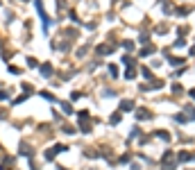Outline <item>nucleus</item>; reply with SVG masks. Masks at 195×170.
<instances>
[{
	"mask_svg": "<svg viewBox=\"0 0 195 170\" xmlns=\"http://www.w3.org/2000/svg\"><path fill=\"white\" fill-rule=\"evenodd\" d=\"M172 93H175V95H179V93H182V86H179V84H172Z\"/></svg>",
	"mask_w": 195,
	"mask_h": 170,
	"instance_id": "obj_14",
	"label": "nucleus"
},
{
	"mask_svg": "<svg viewBox=\"0 0 195 170\" xmlns=\"http://www.w3.org/2000/svg\"><path fill=\"white\" fill-rule=\"evenodd\" d=\"M188 14V9H186V7H179V9H177V16H186Z\"/></svg>",
	"mask_w": 195,
	"mask_h": 170,
	"instance_id": "obj_15",
	"label": "nucleus"
},
{
	"mask_svg": "<svg viewBox=\"0 0 195 170\" xmlns=\"http://www.w3.org/2000/svg\"><path fill=\"white\" fill-rule=\"evenodd\" d=\"M109 52L111 50H109L107 46H98V55H109Z\"/></svg>",
	"mask_w": 195,
	"mask_h": 170,
	"instance_id": "obj_8",
	"label": "nucleus"
},
{
	"mask_svg": "<svg viewBox=\"0 0 195 170\" xmlns=\"http://www.w3.org/2000/svg\"><path fill=\"white\" fill-rule=\"evenodd\" d=\"M175 120H177L179 125H186V116H184V113H177V116H175Z\"/></svg>",
	"mask_w": 195,
	"mask_h": 170,
	"instance_id": "obj_7",
	"label": "nucleus"
},
{
	"mask_svg": "<svg viewBox=\"0 0 195 170\" xmlns=\"http://www.w3.org/2000/svg\"><path fill=\"white\" fill-rule=\"evenodd\" d=\"M125 77H127V79H134V77H136V70H134V68H129V70L125 73Z\"/></svg>",
	"mask_w": 195,
	"mask_h": 170,
	"instance_id": "obj_9",
	"label": "nucleus"
},
{
	"mask_svg": "<svg viewBox=\"0 0 195 170\" xmlns=\"http://www.w3.org/2000/svg\"><path fill=\"white\" fill-rule=\"evenodd\" d=\"M190 159H193V157H190L188 152H179V161H182V163H188Z\"/></svg>",
	"mask_w": 195,
	"mask_h": 170,
	"instance_id": "obj_5",
	"label": "nucleus"
},
{
	"mask_svg": "<svg viewBox=\"0 0 195 170\" xmlns=\"http://www.w3.org/2000/svg\"><path fill=\"white\" fill-rule=\"evenodd\" d=\"M80 129H82V132H91V125H84V123H80Z\"/></svg>",
	"mask_w": 195,
	"mask_h": 170,
	"instance_id": "obj_17",
	"label": "nucleus"
},
{
	"mask_svg": "<svg viewBox=\"0 0 195 170\" xmlns=\"http://www.w3.org/2000/svg\"><path fill=\"white\" fill-rule=\"evenodd\" d=\"M109 73H111V77H116L118 75V66H109Z\"/></svg>",
	"mask_w": 195,
	"mask_h": 170,
	"instance_id": "obj_13",
	"label": "nucleus"
},
{
	"mask_svg": "<svg viewBox=\"0 0 195 170\" xmlns=\"http://www.w3.org/2000/svg\"><path fill=\"white\" fill-rule=\"evenodd\" d=\"M9 73H14V75H21V68H16V66H9Z\"/></svg>",
	"mask_w": 195,
	"mask_h": 170,
	"instance_id": "obj_19",
	"label": "nucleus"
},
{
	"mask_svg": "<svg viewBox=\"0 0 195 170\" xmlns=\"http://www.w3.org/2000/svg\"><path fill=\"white\" fill-rule=\"evenodd\" d=\"M152 52H154L152 48H145V50H141V55H143V57H148V55H152Z\"/></svg>",
	"mask_w": 195,
	"mask_h": 170,
	"instance_id": "obj_18",
	"label": "nucleus"
},
{
	"mask_svg": "<svg viewBox=\"0 0 195 170\" xmlns=\"http://www.w3.org/2000/svg\"><path fill=\"white\" fill-rule=\"evenodd\" d=\"M157 136H159V139H164V141H170V134H168V132H157Z\"/></svg>",
	"mask_w": 195,
	"mask_h": 170,
	"instance_id": "obj_10",
	"label": "nucleus"
},
{
	"mask_svg": "<svg viewBox=\"0 0 195 170\" xmlns=\"http://www.w3.org/2000/svg\"><path fill=\"white\" fill-rule=\"evenodd\" d=\"M41 75H43V77H50V75H52V66H50V64H43V66H41Z\"/></svg>",
	"mask_w": 195,
	"mask_h": 170,
	"instance_id": "obj_3",
	"label": "nucleus"
},
{
	"mask_svg": "<svg viewBox=\"0 0 195 170\" xmlns=\"http://www.w3.org/2000/svg\"><path fill=\"white\" fill-rule=\"evenodd\" d=\"M150 116H152V113H150L148 109H139V111H136V118L139 120H145V118H150Z\"/></svg>",
	"mask_w": 195,
	"mask_h": 170,
	"instance_id": "obj_2",
	"label": "nucleus"
},
{
	"mask_svg": "<svg viewBox=\"0 0 195 170\" xmlns=\"http://www.w3.org/2000/svg\"><path fill=\"white\" fill-rule=\"evenodd\" d=\"M143 75H145V77H152V70H150L148 66H143Z\"/></svg>",
	"mask_w": 195,
	"mask_h": 170,
	"instance_id": "obj_16",
	"label": "nucleus"
},
{
	"mask_svg": "<svg viewBox=\"0 0 195 170\" xmlns=\"http://www.w3.org/2000/svg\"><path fill=\"white\" fill-rule=\"evenodd\" d=\"M190 55H195V48H193V50H190Z\"/></svg>",
	"mask_w": 195,
	"mask_h": 170,
	"instance_id": "obj_21",
	"label": "nucleus"
},
{
	"mask_svg": "<svg viewBox=\"0 0 195 170\" xmlns=\"http://www.w3.org/2000/svg\"><path fill=\"white\" fill-rule=\"evenodd\" d=\"M62 109H64V111H66V113H73V107H70V104H68V102H62Z\"/></svg>",
	"mask_w": 195,
	"mask_h": 170,
	"instance_id": "obj_11",
	"label": "nucleus"
},
{
	"mask_svg": "<svg viewBox=\"0 0 195 170\" xmlns=\"http://www.w3.org/2000/svg\"><path fill=\"white\" fill-rule=\"evenodd\" d=\"M21 154H27V157H32V148H27L25 143H21Z\"/></svg>",
	"mask_w": 195,
	"mask_h": 170,
	"instance_id": "obj_6",
	"label": "nucleus"
},
{
	"mask_svg": "<svg viewBox=\"0 0 195 170\" xmlns=\"http://www.w3.org/2000/svg\"><path fill=\"white\" fill-rule=\"evenodd\" d=\"M132 109H134L132 100H123V102H120V111H132Z\"/></svg>",
	"mask_w": 195,
	"mask_h": 170,
	"instance_id": "obj_1",
	"label": "nucleus"
},
{
	"mask_svg": "<svg viewBox=\"0 0 195 170\" xmlns=\"http://www.w3.org/2000/svg\"><path fill=\"white\" fill-rule=\"evenodd\" d=\"M109 120H111V125H118V120H123V113H120V111H116Z\"/></svg>",
	"mask_w": 195,
	"mask_h": 170,
	"instance_id": "obj_4",
	"label": "nucleus"
},
{
	"mask_svg": "<svg viewBox=\"0 0 195 170\" xmlns=\"http://www.w3.org/2000/svg\"><path fill=\"white\" fill-rule=\"evenodd\" d=\"M190 98H195V88H193V91H190Z\"/></svg>",
	"mask_w": 195,
	"mask_h": 170,
	"instance_id": "obj_20",
	"label": "nucleus"
},
{
	"mask_svg": "<svg viewBox=\"0 0 195 170\" xmlns=\"http://www.w3.org/2000/svg\"><path fill=\"white\" fill-rule=\"evenodd\" d=\"M41 95H43V98H46V100H48V102H55V95H50V93H48V91H43V93H41Z\"/></svg>",
	"mask_w": 195,
	"mask_h": 170,
	"instance_id": "obj_12",
	"label": "nucleus"
}]
</instances>
